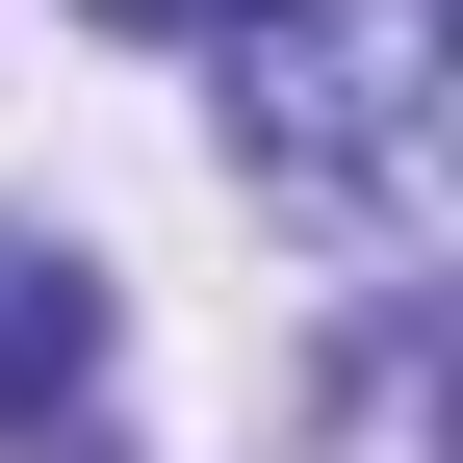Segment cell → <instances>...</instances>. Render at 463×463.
I'll return each instance as SVG.
<instances>
[{"mask_svg":"<svg viewBox=\"0 0 463 463\" xmlns=\"http://www.w3.org/2000/svg\"><path fill=\"white\" fill-rule=\"evenodd\" d=\"M0 463H103V283L0 258Z\"/></svg>","mask_w":463,"mask_h":463,"instance_id":"obj_2","label":"cell"},{"mask_svg":"<svg viewBox=\"0 0 463 463\" xmlns=\"http://www.w3.org/2000/svg\"><path fill=\"white\" fill-rule=\"evenodd\" d=\"M232 155L335 232H412V26H232Z\"/></svg>","mask_w":463,"mask_h":463,"instance_id":"obj_1","label":"cell"},{"mask_svg":"<svg viewBox=\"0 0 463 463\" xmlns=\"http://www.w3.org/2000/svg\"><path fill=\"white\" fill-rule=\"evenodd\" d=\"M78 26H283V0H78Z\"/></svg>","mask_w":463,"mask_h":463,"instance_id":"obj_3","label":"cell"}]
</instances>
